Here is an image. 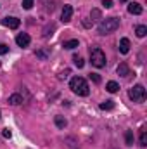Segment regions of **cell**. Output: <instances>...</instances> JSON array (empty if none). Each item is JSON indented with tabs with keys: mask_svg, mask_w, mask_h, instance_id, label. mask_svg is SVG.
I'll use <instances>...</instances> for the list:
<instances>
[{
	"mask_svg": "<svg viewBox=\"0 0 147 149\" xmlns=\"http://www.w3.org/2000/svg\"><path fill=\"white\" fill-rule=\"evenodd\" d=\"M69 88L73 90L76 95H81V97H87V95L90 94L88 83H87V80L81 78V76H74V78H71V81H69Z\"/></svg>",
	"mask_w": 147,
	"mask_h": 149,
	"instance_id": "6da1fadb",
	"label": "cell"
},
{
	"mask_svg": "<svg viewBox=\"0 0 147 149\" xmlns=\"http://www.w3.org/2000/svg\"><path fill=\"white\" fill-rule=\"evenodd\" d=\"M119 28V19L118 17H107V19H104V21H101L99 23V33L101 35H109L112 31H116Z\"/></svg>",
	"mask_w": 147,
	"mask_h": 149,
	"instance_id": "7a4b0ae2",
	"label": "cell"
},
{
	"mask_svg": "<svg viewBox=\"0 0 147 149\" xmlns=\"http://www.w3.org/2000/svg\"><path fill=\"white\" fill-rule=\"evenodd\" d=\"M90 63L95 68H104L106 66V54L102 52L101 47H92L90 49Z\"/></svg>",
	"mask_w": 147,
	"mask_h": 149,
	"instance_id": "3957f363",
	"label": "cell"
},
{
	"mask_svg": "<svg viewBox=\"0 0 147 149\" xmlns=\"http://www.w3.org/2000/svg\"><path fill=\"white\" fill-rule=\"evenodd\" d=\"M128 97H130L133 102H144V101H146V88H144L142 85H135L133 88H130Z\"/></svg>",
	"mask_w": 147,
	"mask_h": 149,
	"instance_id": "277c9868",
	"label": "cell"
},
{
	"mask_svg": "<svg viewBox=\"0 0 147 149\" xmlns=\"http://www.w3.org/2000/svg\"><path fill=\"white\" fill-rule=\"evenodd\" d=\"M2 24H3V26H7V28H10V30H17V28H19V24H21V21H19L17 17H12V16L9 17V16H7V17H3V19H2Z\"/></svg>",
	"mask_w": 147,
	"mask_h": 149,
	"instance_id": "5b68a950",
	"label": "cell"
},
{
	"mask_svg": "<svg viewBox=\"0 0 147 149\" xmlns=\"http://www.w3.org/2000/svg\"><path fill=\"white\" fill-rule=\"evenodd\" d=\"M30 42H31V38H30L28 33H19V35L16 37V43H17L19 47H28Z\"/></svg>",
	"mask_w": 147,
	"mask_h": 149,
	"instance_id": "8992f818",
	"label": "cell"
},
{
	"mask_svg": "<svg viewBox=\"0 0 147 149\" xmlns=\"http://www.w3.org/2000/svg\"><path fill=\"white\" fill-rule=\"evenodd\" d=\"M71 16H73V7H71V5H64V9H62V12H61L62 23H69V21H71Z\"/></svg>",
	"mask_w": 147,
	"mask_h": 149,
	"instance_id": "52a82bcc",
	"label": "cell"
},
{
	"mask_svg": "<svg viewBox=\"0 0 147 149\" xmlns=\"http://www.w3.org/2000/svg\"><path fill=\"white\" fill-rule=\"evenodd\" d=\"M128 12L133 14V16H139V14H142V5L137 3V2H132V3L128 5Z\"/></svg>",
	"mask_w": 147,
	"mask_h": 149,
	"instance_id": "ba28073f",
	"label": "cell"
},
{
	"mask_svg": "<svg viewBox=\"0 0 147 149\" xmlns=\"http://www.w3.org/2000/svg\"><path fill=\"white\" fill-rule=\"evenodd\" d=\"M119 52L121 54H128L130 52V40L128 38H121V42H119Z\"/></svg>",
	"mask_w": 147,
	"mask_h": 149,
	"instance_id": "9c48e42d",
	"label": "cell"
},
{
	"mask_svg": "<svg viewBox=\"0 0 147 149\" xmlns=\"http://www.w3.org/2000/svg\"><path fill=\"white\" fill-rule=\"evenodd\" d=\"M116 71H118L119 76H128V74H130V70H128V64H126V63H121Z\"/></svg>",
	"mask_w": 147,
	"mask_h": 149,
	"instance_id": "30bf717a",
	"label": "cell"
},
{
	"mask_svg": "<svg viewBox=\"0 0 147 149\" xmlns=\"http://www.w3.org/2000/svg\"><path fill=\"white\" fill-rule=\"evenodd\" d=\"M23 102V97L19 95V94H12L10 97H9V104H12V106H17V104H21Z\"/></svg>",
	"mask_w": 147,
	"mask_h": 149,
	"instance_id": "8fae6325",
	"label": "cell"
},
{
	"mask_svg": "<svg viewBox=\"0 0 147 149\" xmlns=\"http://www.w3.org/2000/svg\"><path fill=\"white\" fill-rule=\"evenodd\" d=\"M78 45H80V43H78V40H68V42H64V43H62V47H64V49H68V50H73V49H76V47H78Z\"/></svg>",
	"mask_w": 147,
	"mask_h": 149,
	"instance_id": "7c38bea8",
	"label": "cell"
},
{
	"mask_svg": "<svg viewBox=\"0 0 147 149\" xmlns=\"http://www.w3.org/2000/svg\"><path fill=\"white\" fill-rule=\"evenodd\" d=\"M106 90H107V92H111V94H114V92H118V90H119V85H118L116 81H107Z\"/></svg>",
	"mask_w": 147,
	"mask_h": 149,
	"instance_id": "4fadbf2b",
	"label": "cell"
},
{
	"mask_svg": "<svg viewBox=\"0 0 147 149\" xmlns=\"http://www.w3.org/2000/svg\"><path fill=\"white\" fill-rule=\"evenodd\" d=\"M112 108H114V101H104V102H102V104H101V109H102V111H111V109H112Z\"/></svg>",
	"mask_w": 147,
	"mask_h": 149,
	"instance_id": "5bb4252c",
	"label": "cell"
},
{
	"mask_svg": "<svg viewBox=\"0 0 147 149\" xmlns=\"http://www.w3.org/2000/svg\"><path fill=\"white\" fill-rule=\"evenodd\" d=\"M125 141H126V146H133V132H132V130H126Z\"/></svg>",
	"mask_w": 147,
	"mask_h": 149,
	"instance_id": "9a60e30c",
	"label": "cell"
},
{
	"mask_svg": "<svg viewBox=\"0 0 147 149\" xmlns=\"http://www.w3.org/2000/svg\"><path fill=\"white\" fill-rule=\"evenodd\" d=\"M135 33H137V37L144 38L147 35V26H137L135 28Z\"/></svg>",
	"mask_w": 147,
	"mask_h": 149,
	"instance_id": "2e32d148",
	"label": "cell"
},
{
	"mask_svg": "<svg viewBox=\"0 0 147 149\" xmlns=\"http://www.w3.org/2000/svg\"><path fill=\"white\" fill-rule=\"evenodd\" d=\"M55 125H57L59 128H64V127L68 125V121H66V118H62V116H55Z\"/></svg>",
	"mask_w": 147,
	"mask_h": 149,
	"instance_id": "e0dca14e",
	"label": "cell"
},
{
	"mask_svg": "<svg viewBox=\"0 0 147 149\" xmlns=\"http://www.w3.org/2000/svg\"><path fill=\"white\" fill-rule=\"evenodd\" d=\"M140 146H142V148H146L147 146V132H146V128L140 130Z\"/></svg>",
	"mask_w": 147,
	"mask_h": 149,
	"instance_id": "ac0fdd59",
	"label": "cell"
},
{
	"mask_svg": "<svg viewBox=\"0 0 147 149\" xmlns=\"http://www.w3.org/2000/svg\"><path fill=\"white\" fill-rule=\"evenodd\" d=\"M73 61H74V64H76V68H80V70H81V68L85 66V61H83L81 57H78V56H74Z\"/></svg>",
	"mask_w": 147,
	"mask_h": 149,
	"instance_id": "d6986e66",
	"label": "cell"
},
{
	"mask_svg": "<svg viewBox=\"0 0 147 149\" xmlns=\"http://www.w3.org/2000/svg\"><path fill=\"white\" fill-rule=\"evenodd\" d=\"M23 7H24L26 10H30V9L33 7V0H23Z\"/></svg>",
	"mask_w": 147,
	"mask_h": 149,
	"instance_id": "ffe728a7",
	"label": "cell"
},
{
	"mask_svg": "<svg viewBox=\"0 0 147 149\" xmlns=\"http://www.w3.org/2000/svg\"><path fill=\"white\" fill-rule=\"evenodd\" d=\"M90 80H92L94 83H101V76L97 73H90Z\"/></svg>",
	"mask_w": 147,
	"mask_h": 149,
	"instance_id": "44dd1931",
	"label": "cell"
},
{
	"mask_svg": "<svg viewBox=\"0 0 147 149\" xmlns=\"http://www.w3.org/2000/svg\"><path fill=\"white\" fill-rule=\"evenodd\" d=\"M9 52V47L5 45V43H0V56H3V54H7Z\"/></svg>",
	"mask_w": 147,
	"mask_h": 149,
	"instance_id": "7402d4cb",
	"label": "cell"
},
{
	"mask_svg": "<svg viewBox=\"0 0 147 149\" xmlns=\"http://www.w3.org/2000/svg\"><path fill=\"white\" fill-rule=\"evenodd\" d=\"M2 135H3L5 139H10V135H12V132H10L9 128H3V132H2Z\"/></svg>",
	"mask_w": 147,
	"mask_h": 149,
	"instance_id": "603a6c76",
	"label": "cell"
},
{
	"mask_svg": "<svg viewBox=\"0 0 147 149\" xmlns=\"http://www.w3.org/2000/svg\"><path fill=\"white\" fill-rule=\"evenodd\" d=\"M102 5H104L106 9H111V7H112V0H104V2H102Z\"/></svg>",
	"mask_w": 147,
	"mask_h": 149,
	"instance_id": "cb8c5ba5",
	"label": "cell"
},
{
	"mask_svg": "<svg viewBox=\"0 0 147 149\" xmlns=\"http://www.w3.org/2000/svg\"><path fill=\"white\" fill-rule=\"evenodd\" d=\"M92 17H101V10H99V9L92 10Z\"/></svg>",
	"mask_w": 147,
	"mask_h": 149,
	"instance_id": "d4e9b609",
	"label": "cell"
},
{
	"mask_svg": "<svg viewBox=\"0 0 147 149\" xmlns=\"http://www.w3.org/2000/svg\"><path fill=\"white\" fill-rule=\"evenodd\" d=\"M68 74H69V70H66V71H64V73H61V76H59V78H66V76H68Z\"/></svg>",
	"mask_w": 147,
	"mask_h": 149,
	"instance_id": "484cf974",
	"label": "cell"
},
{
	"mask_svg": "<svg viewBox=\"0 0 147 149\" xmlns=\"http://www.w3.org/2000/svg\"><path fill=\"white\" fill-rule=\"evenodd\" d=\"M119 2H128V0H119Z\"/></svg>",
	"mask_w": 147,
	"mask_h": 149,
	"instance_id": "4316f807",
	"label": "cell"
}]
</instances>
